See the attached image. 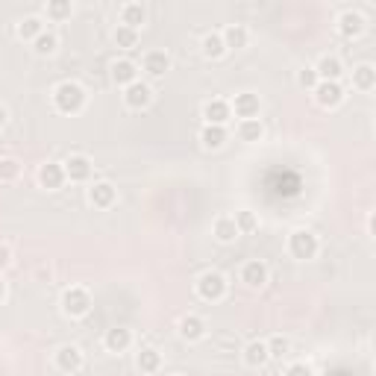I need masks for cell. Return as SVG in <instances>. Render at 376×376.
Returning <instances> with one entry per match:
<instances>
[{
    "label": "cell",
    "instance_id": "39",
    "mask_svg": "<svg viewBox=\"0 0 376 376\" xmlns=\"http://www.w3.org/2000/svg\"><path fill=\"white\" fill-rule=\"evenodd\" d=\"M6 121H9V109L0 103V127H6Z\"/></svg>",
    "mask_w": 376,
    "mask_h": 376
},
{
    "label": "cell",
    "instance_id": "12",
    "mask_svg": "<svg viewBox=\"0 0 376 376\" xmlns=\"http://www.w3.org/2000/svg\"><path fill=\"white\" fill-rule=\"evenodd\" d=\"M141 71L150 80H162L171 71V56L165 54V50H150V54H144V59H141Z\"/></svg>",
    "mask_w": 376,
    "mask_h": 376
},
{
    "label": "cell",
    "instance_id": "14",
    "mask_svg": "<svg viewBox=\"0 0 376 376\" xmlns=\"http://www.w3.org/2000/svg\"><path fill=\"white\" fill-rule=\"evenodd\" d=\"M65 183H68V180H65V168H62V162H44V165L39 168V186H41V188H47V191H59Z\"/></svg>",
    "mask_w": 376,
    "mask_h": 376
},
{
    "label": "cell",
    "instance_id": "41",
    "mask_svg": "<svg viewBox=\"0 0 376 376\" xmlns=\"http://www.w3.org/2000/svg\"><path fill=\"white\" fill-rule=\"evenodd\" d=\"M373 227H376V220H373V212H370V215H367V233H370V235H373Z\"/></svg>",
    "mask_w": 376,
    "mask_h": 376
},
{
    "label": "cell",
    "instance_id": "5",
    "mask_svg": "<svg viewBox=\"0 0 376 376\" xmlns=\"http://www.w3.org/2000/svg\"><path fill=\"white\" fill-rule=\"evenodd\" d=\"M123 103H127V109H133V112L147 109L150 103H153V88H150V83H144V80L130 83L127 88H123Z\"/></svg>",
    "mask_w": 376,
    "mask_h": 376
},
{
    "label": "cell",
    "instance_id": "13",
    "mask_svg": "<svg viewBox=\"0 0 376 376\" xmlns=\"http://www.w3.org/2000/svg\"><path fill=\"white\" fill-rule=\"evenodd\" d=\"M365 27H367V21L356 9H347V12L338 15V33H341V39H359L365 33Z\"/></svg>",
    "mask_w": 376,
    "mask_h": 376
},
{
    "label": "cell",
    "instance_id": "16",
    "mask_svg": "<svg viewBox=\"0 0 376 376\" xmlns=\"http://www.w3.org/2000/svg\"><path fill=\"white\" fill-rule=\"evenodd\" d=\"M177 330L183 341H200V338H206V320L200 315H183Z\"/></svg>",
    "mask_w": 376,
    "mask_h": 376
},
{
    "label": "cell",
    "instance_id": "27",
    "mask_svg": "<svg viewBox=\"0 0 376 376\" xmlns=\"http://www.w3.org/2000/svg\"><path fill=\"white\" fill-rule=\"evenodd\" d=\"M353 88H359V91H373L376 88V68L373 65H359V68H353Z\"/></svg>",
    "mask_w": 376,
    "mask_h": 376
},
{
    "label": "cell",
    "instance_id": "2",
    "mask_svg": "<svg viewBox=\"0 0 376 376\" xmlns=\"http://www.w3.org/2000/svg\"><path fill=\"white\" fill-rule=\"evenodd\" d=\"M227 288H230V283H227V277H223L220 270H203L197 277V283H194L197 297L206 300V303H218V300H223V297H227Z\"/></svg>",
    "mask_w": 376,
    "mask_h": 376
},
{
    "label": "cell",
    "instance_id": "4",
    "mask_svg": "<svg viewBox=\"0 0 376 376\" xmlns=\"http://www.w3.org/2000/svg\"><path fill=\"white\" fill-rule=\"evenodd\" d=\"M317 250H320V241L312 230H294L288 235V253L297 259V262H309L317 256Z\"/></svg>",
    "mask_w": 376,
    "mask_h": 376
},
{
    "label": "cell",
    "instance_id": "33",
    "mask_svg": "<svg viewBox=\"0 0 376 376\" xmlns=\"http://www.w3.org/2000/svg\"><path fill=\"white\" fill-rule=\"evenodd\" d=\"M233 220H235V227H238L241 235H250V233H256V230H259V218H256L253 212H250V209H238Z\"/></svg>",
    "mask_w": 376,
    "mask_h": 376
},
{
    "label": "cell",
    "instance_id": "17",
    "mask_svg": "<svg viewBox=\"0 0 376 376\" xmlns=\"http://www.w3.org/2000/svg\"><path fill=\"white\" fill-rule=\"evenodd\" d=\"M103 347L109 350V353H127V350L133 347V332L127 327H112L103 335Z\"/></svg>",
    "mask_w": 376,
    "mask_h": 376
},
{
    "label": "cell",
    "instance_id": "3",
    "mask_svg": "<svg viewBox=\"0 0 376 376\" xmlns=\"http://www.w3.org/2000/svg\"><path fill=\"white\" fill-rule=\"evenodd\" d=\"M59 306H62L65 317H86L91 312V294L83 285H71L62 291Z\"/></svg>",
    "mask_w": 376,
    "mask_h": 376
},
{
    "label": "cell",
    "instance_id": "1",
    "mask_svg": "<svg viewBox=\"0 0 376 376\" xmlns=\"http://www.w3.org/2000/svg\"><path fill=\"white\" fill-rule=\"evenodd\" d=\"M86 100L88 94L77 80H65L54 88V109L59 115H80L86 109Z\"/></svg>",
    "mask_w": 376,
    "mask_h": 376
},
{
    "label": "cell",
    "instance_id": "32",
    "mask_svg": "<svg viewBox=\"0 0 376 376\" xmlns=\"http://www.w3.org/2000/svg\"><path fill=\"white\" fill-rule=\"evenodd\" d=\"M71 12H73L71 0H47V6H44V15L50 21H65V18H71Z\"/></svg>",
    "mask_w": 376,
    "mask_h": 376
},
{
    "label": "cell",
    "instance_id": "21",
    "mask_svg": "<svg viewBox=\"0 0 376 376\" xmlns=\"http://www.w3.org/2000/svg\"><path fill=\"white\" fill-rule=\"evenodd\" d=\"M244 365L247 367H253V370H259V367H265L268 362H270V356H268V344L265 341H250L247 347H244Z\"/></svg>",
    "mask_w": 376,
    "mask_h": 376
},
{
    "label": "cell",
    "instance_id": "15",
    "mask_svg": "<svg viewBox=\"0 0 376 376\" xmlns=\"http://www.w3.org/2000/svg\"><path fill=\"white\" fill-rule=\"evenodd\" d=\"M268 277H270V270H268V265L259 262V259H250V262L241 268V283H244L247 288H262V285L268 283Z\"/></svg>",
    "mask_w": 376,
    "mask_h": 376
},
{
    "label": "cell",
    "instance_id": "26",
    "mask_svg": "<svg viewBox=\"0 0 376 376\" xmlns=\"http://www.w3.org/2000/svg\"><path fill=\"white\" fill-rule=\"evenodd\" d=\"M136 365L141 373H159L162 367V353L156 347H141L138 350V356H136Z\"/></svg>",
    "mask_w": 376,
    "mask_h": 376
},
{
    "label": "cell",
    "instance_id": "30",
    "mask_svg": "<svg viewBox=\"0 0 376 376\" xmlns=\"http://www.w3.org/2000/svg\"><path fill=\"white\" fill-rule=\"evenodd\" d=\"M33 50H36V56H54L56 50H59V36L54 30H44L36 41H33Z\"/></svg>",
    "mask_w": 376,
    "mask_h": 376
},
{
    "label": "cell",
    "instance_id": "9",
    "mask_svg": "<svg viewBox=\"0 0 376 376\" xmlns=\"http://www.w3.org/2000/svg\"><path fill=\"white\" fill-rule=\"evenodd\" d=\"M62 168H65V180H71V183H88L91 180V171H94L91 159L83 156V153L68 156V162H62Z\"/></svg>",
    "mask_w": 376,
    "mask_h": 376
},
{
    "label": "cell",
    "instance_id": "10",
    "mask_svg": "<svg viewBox=\"0 0 376 376\" xmlns=\"http://www.w3.org/2000/svg\"><path fill=\"white\" fill-rule=\"evenodd\" d=\"M115 200H118V188L109 180H100V183H91L88 186V203L94 209H112Z\"/></svg>",
    "mask_w": 376,
    "mask_h": 376
},
{
    "label": "cell",
    "instance_id": "18",
    "mask_svg": "<svg viewBox=\"0 0 376 376\" xmlns=\"http://www.w3.org/2000/svg\"><path fill=\"white\" fill-rule=\"evenodd\" d=\"M315 73H317V80H323V83H338V80H341V73H344V65H341L338 56L327 54V56H320V59H317Z\"/></svg>",
    "mask_w": 376,
    "mask_h": 376
},
{
    "label": "cell",
    "instance_id": "19",
    "mask_svg": "<svg viewBox=\"0 0 376 376\" xmlns=\"http://www.w3.org/2000/svg\"><path fill=\"white\" fill-rule=\"evenodd\" d=\"M138 80V65L133 59H115L112 62V83L121 86V88H127L130 83Z\"/></svg>",
    "mask_w": 376,
    "mask_h": 376
},
{
    "label": "cell",
    "instance_id": "36",
    "mask_svg": "<svg viewBox=\"0 0 376 376\" xmlns=\"http://www.w3.org/2000/svg\"><path fill=\"white\" fill-rule=\"evenodd\" d=\"M317 83H320V80H317V73H315L312 65H303V68L297 71V86H300V88H309V91H312Z\"/></svg>",
    "mask_w": 376,
    "mask_h": 376
},
{
    "label": "cell",
    "instance_id": "28",
    "mask_svg": "<svg viewBox=\"0 0 376 376\" xmlns=\"http://www.w3.org/2000/svg\"><path fill=\"white\" fill-rule=\"evenodd\" d=\"M200 54H203L206 59H220L223 54H227V47H223L220 33H206L203 41H200Z\"/></svg>",
    "mask_w": 376,
    "mask_h": 376
},
{
    "label": "cell",
    "instance_id": "6",
    "mask_svg": "<svg viewBox=\"0 0 376 376\" xmlns=\"http://www.w3.org/2000/svg\"><path fill=\"white\" fill-rule=\"evenodd\" d=\"M54 362H56V367H59L62 373H80L83 365H86V356H83V350H80L77 344H62V347L56 350Z\"/></svg>",
    "mask_w": 376,
    "mask_h": 376
},
{
    "label": "cell",
    "instance_id": "38",
    "mask_svg": "<svg viewBox=\"0 0 376 376\" xmlns=\"http://www.w3.org/2000/svg\"><path fill=\"white\" fill-rule=\"evenodd\" d=\"M9 265H12V250H9V244L0 241V270H6Z\"/></svg>",
    "mask_w": 376,
    "mask_h": 376
},
{
    "label": "cell",
    "instance_id": "31",
    "mask_svg": "<svg viewBox=\"0 0 376 376\" xmlns=\"http://www.w3.org/2000/svg\"><path fill=\"white\" fill-rule=\"evenodd\" d=\"M112 41H115V47L118 50H136L138 47V30H130V27H115V33H112Z\"/></svg>",
    "mask_w": 376,
    "mask_h": 376
},
{
    "label": "cell",
    "instance_id": "8",
    "mask_svg": "<svg viewBox=\"0 0 376 376\" xmlns=\"http://www.w3.org/2000/svg\"><path fill=\"white\" fill-rule=\"evenodd\" d=\"M203 121L212 123V127H227V121L233 118V109H230V100H220V97H212L203 103Z\"/></svg>",
    "mask_w": 376,
    "mask_h": 376
},
{
    "label": "cell",
    "instance_id": "22",
    "mask_svg": "<svg viewBox=\"0 0 376 376\" xmlns=\"http://www.w3.org/2000/svg\"><path fill=\"white\" fill-rule=\"evenodd\" d=\"M118 18H121V27L138 30L141 24L147 21V9H144L141 4H123V6H121V12H118Z\"/></svg>",
    "mask_w": 376,
    "mask_h": 376
},
{
    "label": "cell",
    "instance_id": "29",
    "mask_svg": "<svg viewBox=\"0 0 376 376\" xmlns=\"http://www.w3.org/2000/svg\"><path fill=\"white\" fill-rule=\"evenodd\" d=\"M262 136H265V127H262V121H259V118L238 121V138H241V141L253 144V141H262Z\"/></svg>",
    "mask_w": 376,
    "mask_h": 376
},
{
    "label": "cell",
    "instance_id": "11",
    "mask_svg": "<svg viewBox=\"0 0 376 376\" xmlns=\"http://www.w3.org/2000/svg\"><path fill=\"white\" fill-rule=\"evenodd\" d=\"M230 109L235 112V118H241V121H250V118H259L262 100H259V94H253V91H241V94H235V97H233Z\"/></svg>",
    "mask_w": 376,
    "mask_h": 376
},
{
    "label": "cell",
    "instance_id": "40",
    "mask_svg": "<svg viewBox=\"0 0 376 376\" xmlns=\"http://www.w3.org/2000/svg\"><path fill=\"white\" fill-rule=\"evenodd\" d=\"M6 300V283H4V277H0V303Z\"/></svg>",
    "mask_w": 376,
    "mask_h": 376
},
{
    "label": "cell",
    "instance_id": "34",
    "mask_svg": "<svg viewBox=\"0 0 376 376\" xmlns=\"http://www.w3.org/2000/svg\"><path fill=\"white\" fill-rule=\"evenodd\" d=\"M265 344H268V356H270V359H285V356L291 353V341H288L285 335H273V338H268Z\"/></svg>",
    "mask_w": 376,
    "mask_h": 376
},
{
    "label": "cell",
    "instance_id": "25",
    "mask_svg": "<svg viewBox=\"0 0 376 376\" xmlns=\"http://www.w3.org/2000/svg\"><path fill=\"white\" fill-rule=\"evenodd\" d=\"M200 144H203V150H220L223 144H227V127L203 123V130H200Z\"/></svg>",
    "mask_w": 376,
    "mask_h": 376
},
{
    "label": "cell",
    "instance_id": "37",
    "mask_svg": "<svg viewBox=\"0 0 376 376\" xmlns=\"http://www.w3.org/2000/svg\"><path fill=\"white\" fill-rule=\"evenodd\" d=\"M285 376H315V370L306 362H294V365L285 367Z\"/></svg>",
    "mask_w": 376,
    "mask_h": 376
},
{
    "label": "cell",
    "instance_id": "23",
    "mask_svg": "<svg viewBox=\"0 0 376 376\" xmlns=\"http://www.w3.org/2000/svg\"><path fill=\"white\" fill-rule=\"evenodd\" d=\"M220 39H223V47L227 50H244L250 41V33H247L244 24H230V27L220 33Z\"/></svg>",
    "mask_w": 376,
    "mask_h": 376
},
{
    "label": "cell",
    "instance_id": "20",
    "mask_svg": "<svg viewBox=\"0 0 376 376\" xmlns=\"http://www.w3.org/2000/svg\"><path fill=\"white\" fill-rule=\"evenodd\" d=\"M44 30H47V27H44V18H39V15H27V18H21V21H18V30H15V33H18L21 41H30V44H33Z\"/></svg>",
    "mask_w": 376,
    "mask_h": 376
},
{
    "label": "cell",
    "instance_id": "35",
    "mask_svg": "<svg viewBox=\"0 0 376 376\" xmlns=\"http://www.w3.org/2000/svg\"><path fill=\"white\" fill-rule=\"evenodd\" d=\"M21 171H24V165L18 159H12V156L0 159V183H15L21 177Z\"/></svg>",
    "mask_w": 376,
    "mask_h": 376
},
{
    "label": "cell",
    "instance_id": "24",
    "mask_svg": "<svg viewBox=\"0 0 376 376\" xmlns=\"http://www.w3.org/2000/svg\"><path fill=\"white\" fill-rule=\"evenodd\" d=\"M212 235L220 241V244H233L241 233H238V227H235V220L230 218V215H220L215 223H212Z\"/></svg>",
    "mask_w": 376,
    "mask_h": 376
},
{
    "label": "cell",
    "instance_id": "7",
    "mask_svg": "<svg viewBox=\"0 0 376 376\" xmlns=\"http://www.w3.org/2000/svg\"><path fill=\"white\" fill-rule=\"evenodd\" d=\"M312 94H315V103L320 106V109H335V106H341L344 103V86L341 83H317L315 88H312Z\"/></svg>",
    "mask_w": 376,
    "mask_h": 376
}]
</instances>
